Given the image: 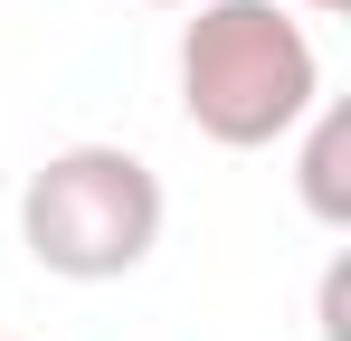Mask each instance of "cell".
Listing matches in <instances>:
<instances>
[{
	"label": "cell",
	"mask_w": 351,
	"mask_h": 341,
	"mask_svg": "<svg viewBox=\"0 0 351 341\" xmlns=\"http://www.w3.org/2000/svg\"><path fill=\"white\" fill-rule=\"evenodd\" d=\"M323 105V57L285 0H199L180 29V114L219 152H276Z\"/></svg>",
	"instance_id": "6da1fadb"
},
{
	"label": "cell",
	"mask_w": 351,
	"mask_h": 341,
	"mask_svg": "<svg viewBox=\"0 0 351 341\" xmlns=\"http://www.w3.org/2000/svg\"><path fill=\"white\" fill-rule=\"evenodd\" d=\"M162 170L123 142H66L19 190V247L58 284H114L162 247Z\"/></svg>",
	"instance_id": "7a4b0ae2"
},
{
	"label": "cell",
	"mask_w": 351,
	"mask_h": 341,
	"mask_svg": "<svg viewBox=\"0 0 351 341\" xmlns=\"http://www.w3.org/2000/svg\"><path fill=\"white\" fill-rule=\"evenodd\" d=\"M294 133H304V152H294V190H304L313 227H351V105L323 95Z\"/></svg>",
	"instance_id": "3957f363"
},
{
	"label": "cell",
	"mask_w": 351,
	"mask_h": 341,
	"mask_svg": "<svg viewBox=\"0 0 351 341\" xmlns=\"http://www.w3.org/2000/svg\"><path fill=\"white\" fill-rule=\"evenodd\" d=\"M313 313H323V341H351V256L323 266V303Z\"/></svg>",
	"instance_id": "277c9868"
},
{
	"label": "cell",
	"mask_w": 351,
	"mask_h": 341,
	"mask_svg": "<svg viewBox=\"0 0 351 341\" xmlns=\"http://www.w3.org/2000/svg\"><path fill=\"white\" fill-rule=\"evenodd\" d=\"M285 10H313V19H332V10H351V0H285Z\"/></svg>",
	"instance_id": "5b68a950"
},
{
	"label": "cell",
	"mask_w": 351,
	"mask_h": 341,
	"mask_svg": "<svg viewBox=\"0 0 351 341\" xmlns=\"http://www.w3.org/2000/svg\"><path fill=\"white\" fill-rule=\"evenodd\" d=\"M143 10H199V0H143Z\"/></svg>",
	"instance_id": "8992f818"
}]
</instances>
